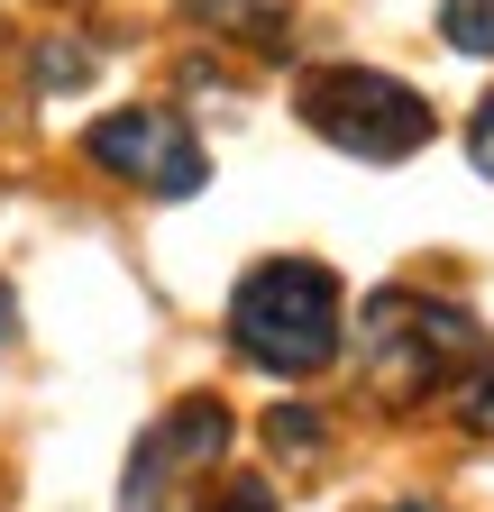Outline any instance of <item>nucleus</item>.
Listing matches in <instances>:
<instances>
[{
    "label": "nucleus",
    "mask_w": 494,
    "mask_h": 512,
    "mask_svg": "<svg viewBox=\"0 0 494 512\" xmlns=\"http://www.w3.org/2000/svg\"><path fill=\"white\" fill-rule=\"evenodd\" d=\"M37 83H46V92L92 83V46H46V55H37Z\"/></svg>",
    "instance_id": "1a4fd4ad"
},
{
    "label": "nucleus",
    "mask_w": 494,
    "mask_h": 512,
    "mask_svg": "<svg viewBox=\"0 0 494 512\" xmlns=\"http://www.w3.org/2000/svg\"><path fill=\"white\" fill-rule=\"evenodd\" d=\"M485 357V330L458 311V302H430V293H366L357 311V366L366 384H376L385 403H430V394H449V384Z\"/></svg>",
    "instance_id": "f257e3e1"
},
{
    "label": "nucleus",
    "mask_w": 494,
    "mask_h": 512,
    "mask_svg": "<svg viewBox=\"0 0 494 512\" xmlns=\"http://www.w3.org/2000/svg\"><path fill=\"white\" fill-rule=\"evenodd\" d=\"M403 512H430V503H403Z\"/></svg>",
    "instance_id": "4468645a"
},
{
    "label": "nucleus",
    "mask_w": 494,
    "mask_h": 512,
    "mask_svg": "<svg viewBox=\"0 0 494 512\" xmlns=\"http://www.w3.org/2000/svg\"><path fill=\"white\" fill-rule=\"evenodd\" d=\"M302 128L330 147H348L357 165H403L421 138H430V101L376 64H321V74H302Z\"/></svg>",
    "instance_id": "7ed1b4c3"
},
{
    "label": "nucleus",
    "mask_w": 494,
    "mask_h": 512,
    "mask_svg": "<svg viewBox=\"0 0 494 512\" xmlns=\"http://www.w3.org/2000/svg\"><path fill=\"white\" fill-rule=\"evenodd\" d=\"M440 37L458 55H494V0H449V10H440Z\"/></svg>",
    "instance_id": "0eeeda50"
},
{
    "label": "nucleus",
    "mask_w": 494,
    "mask_h": 512,
    "mask_svg": "<svg viewBox=\"0 0 494 512\" xmlns=\"http://www.w3.org/2000/svg\"><path fill=\"white\" fill-rule=\"evenodd\" d=\"M458 421H467L476 439H494V348H485V357L458 375Z\"/></svg>",
    "instance_id": "6e6552de"
},
{
    "label": "nucleus",
    "mask_w": 494,
    "mask_h": 512,
    "mask_svg": "<svg viewBox=\"0 0 494 512\" xmlns=\"http://www.w3.org/2000/svg\"><path fill=\"white\" fill-rule=\"evenodd\" d=\"M266 430H275V448H321V421L302 412V403H275V421H266Z\"/></svg>",
    "instance_id": "9b49d317"
},
{
    "label": "nucleus",
    "mask_w": 494,
    "mask_h": 512,
    "mask_svg": "<svg viewBox=\"0 0 494 512\" xmlns=\"http://www.w3.org/2000/svg\"><path fill=\"white\" fill-rule=\"evenodd\" d=\"M193 10L211 19V37H247L257 55H284V0H193Z\"/></svg>",
    "instance_id": "423d86ee"
},
{
    "label": "nucleus",
    "mask_w": 494,
    "mask_h": 512,
    "mask_svg": "<svg viewBox=\"0 0 494 512\" xmlns=\"http://www.w3.org/2000/svg\"><path fill=\"white\" fill-rule=\"evenodd\" d=\"M467 156H476V174L494 183V92L476 101V119H467Z\"/></svg>",
    "instance_id": "f8f14e48"
},
{
    "label": "nucleus",
    "mask_w": 494,
    "mask_h": 512,
    "mask_svg": "<svg viewBox=\"0 0 494 512\" xmlns=\"http://www.w3.org/2000/svg\"><path fill=\"white\" fill-rule=\"evenodd\" d=\"M10 320H19V302H10V293H0V348H10Z\"/></svg>",
    "instance_id": "ddd939ff"
},
{
    "label": "nucleus",
    "mask_w": 494,
    "mask_h": 512,
    "mask_svg": "<svg viewBox=\"0 0 494 512\" xmlns=\"http://www.w3.org/2000/svg\"><path fill=\"white\" fill-rule=\"evenodd\" d=\"M339 330H348V302H339V275L312 266V256H275L238 284L229 302V339L247 366L266 375H321L339 357Z\"/></svg>",
    "instance_id": "f03ea898"
},
{
    "label": "nucleus",
    "mask_w": 494,
    "mask_h": 512,
    "mask_svg": "<svg viewBox=\"0 0 494 512\" xmlns=\"http://www.w3.org/2000/svg\"><path fill=\"white\" fill-rule=\"evenodd\" d=\"M83 156L110 165V174H129V183H147V192H165V202H183V192L211 183L193 128H183L174 110H110V119H92L83 128Z\"/></svg>",
    "instance_id": "20e7f679"
},
{
    "label": "nucleus",
    "mask_w": 494,
    "mask_h": 512,
    "mask_svg": "<svg viewBox=\"0 0 494 512\" xmlns=\"http://www.w3.org/2000/svg\"><path fill=\"white\" fill-rule=\"evenodd\" d=\"M211 512H284V503H275V485H266V476H229V485L211 494Z\"/></svg>",
    "instance_id": "9d476101"
},
{
    "label": "nucleus",
    "mask_w": 494,
    "mask_h": 512,
    "mask_svg": "<svg viewBox=\"0 0 494 512\" xmlns=\"http://www.w3.org/2000/svg\"><path fill=\"white\" fill-rule=\"evenodd\" d=\"M229 448V412L220 403H174L138 448H129V485H119V512H165V494L193 476V467H211Z\"/></svg>",
    "instance_id": "39448f33"
}]
</instances>
